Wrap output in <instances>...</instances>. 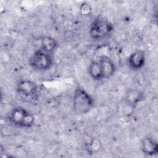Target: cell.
I'll list each match as a JSON object with an SVG mask.
<instances>
[{
	"label": "cell",
	"mask_w": 158,
	"mask_h": 158,
	"mask_svg": "<svg viewBox=\"0 0 158 158\" xmlns=\"http://www.w3.org/2000/svg\"><path fill=\"white\" fill-rule=\"evenodd\" d=\"M30 66L35 70L44 72L49 70L53 65V55L41 49L35 51L28 60Z\"/></svg>",
	"instance_id": "obj_4"
},
{
	"label": "cell",
	"mask_w": 158,
	"mask_h": 158,
	"mask_svg": "<svg viewBox=\"0 0 158 158\" xmlns=\"http://www.w3.org/2000/svg\"><path fill=\"white\" fill-rule=\"evenodd\" d=\"M114 29V25L109 20L104 17H97L90 24L89 34L93 40L99 41L111 35Z\"/></svg>",
	"instance_id": "obj_3"
},
{
	"label": "cell",
	"mask_w": 158,
	"mask_h": 158,
	"mask_svg": "<svg viewBox=\"0 0 158 158\" xmlns=\"http://www.w3.org/2000/svg\"><path fill=\"white\" fill-rule=\"evenodd\" d=\"M40 49L53 55L58 46L57 40L50 36H44L41 38Z\"/></svg>",
	"instance_id": "obj_10"
},
{
	"label": "cell",
	"mask_w": 158,
	"mask_h": 158,
	"mask_svg": "<svg viewBox=\"0 0 158 158\" xmlns=\"http://www.w3.org/2000/svg\"><path fill=\"white\" fill-rule=\"evenodd\" d=\"M88 72L89 77L94 81H101L104 80L102 69L98 60H93L89 64Z\"/></svg>",
	"instance_id": "obj_11"
},
{
	"label": "cell",
	"mask_w": 158,
	"mask_h": 158,
	"mask_svg": "<svg viewBox=\"0 0 158 158\" xmlns=\"http://www.w3.org/2000/svg\"><path fill=\"white\" fill-rule=\"evenodd\" d=\"M141 150L146 156H154L158 154L157 142L151 136H146L141 141Z\"/></svg>",
	"instance_id": "obj_9"
},
{
	"label": "cell",
	"mask_w": 158,
	"mask_h": 158,
	"mask_svg": "<svg viewBox=\"0 0 158 158\" xmlns=\"http://www.w3.org/2000/svg\"><path fill=\"white\" fill-rule=\"evenodd\" d=\"M80 9L81 12L83 15H88L92 11L91 6L89 3H88L86 2H83L81 4Z\"/></svg>",
	"instance_id": "obj_12"
},
{
	"label": "cell",
	"mask_w": 158,
	"mask_h": 158,
	"mask_svg": "<svg viewBox=\"0 0 158 158\" xmlns=\"http://www.w3.org/2000/svg\"><path fill=\"white\" fill-rule=\"evenodd\" d=\"M97 60L102 69L104 79L111 78L116 71V66L113 60L107 55H101Z\"/></svg>",
	"instance_id": "obj_7"
},
{
	"label": "cell",
	"mask_w": 158,
	"mask_h": 158,
	"mask_svg": "<svg viewBox=\"0 0 158 158\" xmlns=\"http://www.w3.org/2000/svg\"><path fill=\"white\" fill-rule=\"evenodd\" d=\"M8 122L16 127L30 128L32 127L35 122L34 115L20 106L14 107L7 115Z\"/></svg>",
	"instance_id": "obj_2"
},
{
	"label": "cell",
	"mask_w": 158,
	"mask_h": 158,
	"mask_svg": "<svg viewBox=\"0 0 158 158\" xmlns=\"http://www.w3.org/2000/svg\"><path fill=\"white\" fill-rule=\"evenodd\" d=\"M94 105L93 98L84 88L77 86L75 89L72 99V109L76 115H83L88 114Z\"/></svg>",
	"instance_id": "obj_1"
},
{
	"label": "cell",
	"mask_w": 158,
	"mask_h": 158,
	"mask_svg": "<svg viewBox=\"0 0 158 158\" xmlns=\"http://www.w3.org/2000/svg\"><path fill=\"white\" fill-rule=\"evenodd\" d=\"M143 91L137 89H130L127 91L124 97L125 104L131 109H134L139 103L144 99Z\"/></svg>",
	"instance_id": "obj_8"
},
{
	"label": "cell",
	"mask_w": 158,
	"mask_h": 158,
	"mask_svg": "<svg viewBox=\"0 0 158 158\" xmlns=\"http://www.w3.org/2000/svg\"><path fill=\"white\" fill-rule=\"evenodd\" d=\"M146 63V54L143 50L138 49L130 54L127 59L128 67L134 71L141 70Z\"/></svg>",
	"instance_id": "obj_6"
},
{
	"label": "cell",
	"mask_w": 158,
	"mask_h": 158,
	"mask_svg": "<svg viewBox=\"0 0 158 158\" xmlns=\"http://www.w3.org/2000/svg\"><path fill=\"white\" fill-rule=\"evenodd\" d=\"M16 91L22 98L31 101H37L39 98L38 85L33 80L23 79L16 85Z\"/></svg>",
	"instance_id": "obj_5"
}]
</instances>
